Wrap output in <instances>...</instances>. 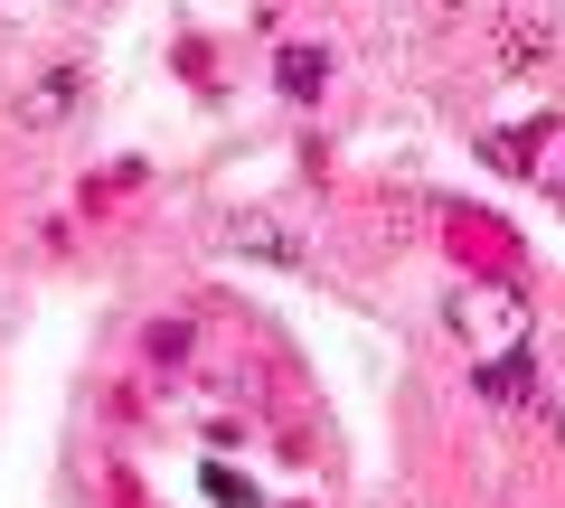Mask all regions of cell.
I'll return each mask as SVG.
<instances>
[{"label":"cell","instance_id":"obj_2","mask_svg":"<svg viewBox=\"0 0 565 508\" xmlns=\"http://www.w3.org/2000/svg\"><path fill=\"white\" fill-rule=\"evenodd\" d=\"M282 85H292V95H321V57H311V47H292V57H282Z\"/></svg>","mask_w":565,"mask_h":508},{"label":"cell","instance_id":"obj_1","mask_svg":"<svg viewBox=\"0 0 565 508\" xmlns=\"http://www.w3.org/2000/svg\"><path fill=\"white\" fill-rule=\"evenodd\" d=\"M452 329L471 339L481 367L527 358V302H519V292H462V302H452Z\"/></svg>","mask_w":565,"mask_h":508}]
</instances>
